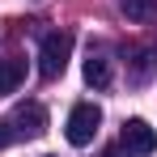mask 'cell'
Here are the masks:
<instances>
[{
  "instance_id": "cell-1",
  "label": "cell",
  "mask_w": 157,
  "mask_h": 157,
  "mask_svg": "<svg viewBox=\"0 0 157 157\" xmlns=\"http://www.w3.org/2000/svg\"><path fill=\"white\" fill-rule=\"evenodd\" d=\"M68 55H72V34H68V30H51V34L43 38V47H38V77L43 81L64 77Z\"/></svg>"
},
{
  "instance_id": "cell-2",
  "label": "cell",
  "mask_w": 157,
  "mask_h": 157,
  "mask_svg": "<svg viewBox=\"0 0 157 157\" xmlns=\"http://www.w3.org/2000/svg\"><path fill=\"white\" fill-rule=\"evenodd\" d=\"M98 123H102V110H98L94 102H77V106H72V115H68V128H64L68 144L85 149V144L98 136Z\"/></svg>"
},
{
  "instance_id": "cell-3",
  "label": "cell",
  "mask_w": 157,
  "mask_h": 157,
  "mask_svg": "<svg viewBox=\"0 0 157 157\" xmlns=\"http://www.w3.org/2000/svg\"><path fill=\"white\" fill-rule=\"evenodd\" d=\"M9 128H13V136H26V140L43 136V132H47V110H43V102H17Z\"/></svg>"
},
{
  "instance_id": "cell-4",
  "label": "cell",
  "mask_w": 157,
  "mask_h": 157,
  "mask_svg": "<svg viewBox=\"0 0 157 157\" xmlns=\"http://www.w3.org/2000/svg\"><path fill=\"white\" fill-rule=\"evenodd\" d=\"M119 144L136 157H149V153H157V128H149L144 119H128L119 132Z\"/></svg>"
},
{
  "instance_id": "cell-5",
  "label": "cell",
  "mask_w": 157,
  "mask_h": 157,
  "mask_svg": "<svg viewBox=\"0 0 157 157\" xmlns=\"http://www.w3.org/2000/svg\"><path fill=\"white\" fill-rule=\"evenodd\" d=\"M21 81H26V59L21 55H4L0 59V94H17Z\"/></svg>"
},
{
  "instance_id": "cell-6",
  "label": "cell",
  "mask_w": 157,
  "mask_h": 157,
  "mask_svg": "<svg viewBox=\"0 0 157 157\" xmlns=\"http://www.w3.org/2000/svg\"><path fill=\"white\" fill-rule=\"evenodd\" d=\"M153 68H157V51L140 47V51L128 59V81H132V85H144V81L153 77Z\"/></svg>"
},
{
  "instance_id": "cell-7",
  "label": "cell",
  "mask_w": 157,
  "mask_h": 157,
  "mask_svg": "<svg viewBox=\"0 0 157 157\" xmlns=\"http://www.w3.org/2000/svg\"><path fill=\"white\" fill-rule=\"evenodd\" d=\"M85 81H89L94 89H106V85H110V59H106L102 51H89V59H85Z\"/></svg>"
},
{
  "instance_id": "cell-8",
  "label": "cell",
  "mask_w": 157,
  "mask_h": 157,
  "mask_svg": "<svg viewBox=\"0 0 157 157\" xmlns=\"http://www.w3.org/2000/svg\"><path fill=\"white\" fill-rule=\"evenodd\" d=\"M119 9L128 13V21H153L157 17V0H119Z\"/></svg>"
},
{
  "instance_id": "cell-9",
  "label": "cell",
  "mask_w": 157,
  "mask_h": 157,
  "mask_svg": "<svg viewBox=\"0 0 157 157\" xmlns=\"http://www.w3.org/2000/svg\"><path fill=\"white\" fill-rule=\"evenodd\" d=\"M9 140H13V128H9V123H4V119H0V149H4V144H9Z\"/></svg>"
},
{
  "instance_id": "cell-10",
  "label": "cell",
  "mask_w": 157,
  "mask_h": 157,
  "mask_svg": "<svg viewBox=\"0 0 157 157\" xmlns=\"http://www.w3.org/2000/svg\"><path fill=\"white\" fill-rule=\"evenodd\" d=\"M102 157H119V153H102Z\"/></svg>"
}]
</instances>
